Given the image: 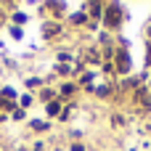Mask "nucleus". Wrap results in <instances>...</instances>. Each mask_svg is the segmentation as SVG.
Returning <instances> with one entry per match:
<instances>
[{
	"mask_svg": "<svg viewBox=\"0 0 151 151\" xmlns=\"http://www.w3.org/2000/svg\"><path fill=\"white\" fill-rule=\"evenodd\" d=\"M106 21H109V24H117V21H119V8H109Z\"/></svg>",
	"mask_w": 151,
	"mask_h": 151,
	"instance_id": "1",
	"label": "nucleus"
},
{
	"mask_svg": "<svg viewBox=\"0 0 151 151\" xmlns=\"http://www.w3.org/2000/svg\"><path fill=\"white\" fill-rule=\"evenodd\" d=\"M127 66H130V61H127V56L122 53V56H119V69H127Z\"/></svg>",
	"mask_w": 151,
	"mask_h": 151,
	"instance_id": "2",
	"label": "nucleus"
},
{
	"mask_svg": "<svg viewBox=\"0 0 151 151\" xmlns=\"http://www.w3.org/2000/svg\"><path fill=\"white\" fill-rule=\"evenodd\" d=\"M13 21H16V24H24L27 16H24V13H13Z\"/></svg>",
	"mask_w": 151,
	"mask_h": 151,
	"instance_id": "3",
	"label": "nucleus"
},
{
	"mask_svg": "<svg viewBox=\"0 0 151 151\" xmlns=\"http://www.w3.org/2000/svg\"><path fill=\"white\" fill-rule=\"evenodd\" d=\"M48 114H58V104H48Z\"/></svg>",
	"mask_w": 151,
	"mask_h": 151,
	"instance_id": "4",
	"label": "nucleus"
},
{
	"mask_svg": "<svg viewBox=\"0 0 151 151\" xmlns=\"http://www.w3.org/2000/svg\"><path fill=\"white\" fill-rule=\"evenodd\" d=\"M13 119H24V109H16L13 111Z\"/></svg>",
	"mask_w": 151,
	"mask_h": 151,
	"instance_id": "5",
	"label": "nucleus"
}]
</instances>
